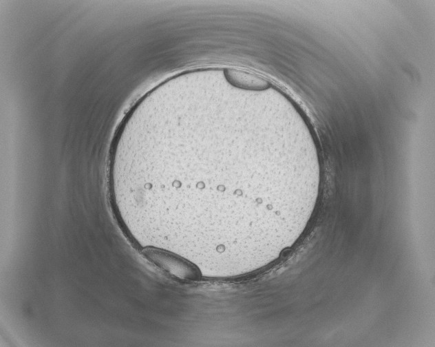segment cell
<instances>
[{"mask_svg":"<svg viewBox=\"0 0 435 347\" xmlns=\"http://www.w3.org/2000/svg\"><path fill=\"white\" fill-rule=\"evenodd\" d=\"M118 179L162 229L171 233L182 224L187 230L191 224L203 240L211 235L213 248L226 249L272 235L282 218V197L305 177L304 167L288 162H204L139 150L118 168Z\"/></svg>","mask_w":435,"mask_h":347,"instance_id":"6da1fadb","label":"cell"},{"mask_svg":"<svg viewBox=\"0 0 435 347\" xmlns=\"http://www.w3.org/2000/svg\"><path fill=\"white\" fill-rule=\"evenodd\" d=\"M145 257L156 266L173 277L180 280H193L198 271L193 265L173 252L147 246L142 251Z\"/></svg>","mask_w":435,"mask_h":347,"instance_id":"7a4b0ae2","label":"cell"}]
</instances>
